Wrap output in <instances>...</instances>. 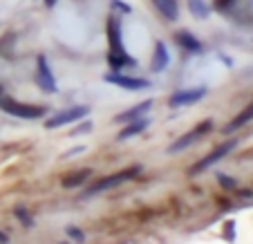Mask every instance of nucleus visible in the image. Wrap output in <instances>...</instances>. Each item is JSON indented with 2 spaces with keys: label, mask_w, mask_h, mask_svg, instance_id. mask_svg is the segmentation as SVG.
I'll return each instance as SVG.
<instances>
[{
  "label": "nucleus",
  "mask_w": 253,
  "mask_h": 244,
  "mask_svg": "<svg viewBox=\"0 0 253 244\" xmlns=\"http://www.w3.org/2000/svg\"><path fill=\"white\" fill-rule=\"evenodd\" d=\"M251 119H253V103H251V106H247V108H244V110L240 112V115L235 117V119L231 121L229 125H226V128H224V132L229 134V132H233V130H240V128H242V125H247Z\"/></svg>",
  "instance_id": "obj_15"
},
{
  "label": "nucleus",
  "mask_w": 253,
  "mask_h": 244,
  "mask_svg": "<svg viewBox=\"0 0 253 244\" xmlns=\"http://www.w3.org/2000/svg\"><path fill=\"white\" fill-rule=\"evenodd\" d=\"M105 81L112 83V85H117V87H124V90H132V92L150 87V81H146V79L126 77V74H119V72H108L105 74Z\"/></svg>",
  "instance_id": "obj_9"
},
{
  "label": "nucleus",
  "mask_w": 253,
  "mask_h": 244,
  "mask_svg": "<svg viewBox=\"0 0 253 244\" xmlns=\"http://www.w3.org/2000/svg\"><path fill=\"white\" fill-rule=\"evenodd\" d=\"M87 112H90V108L87 106L67 108V110H61V112H56L54 117H49V119L45 121V128L54 130V128H61V125H67V123H77V121L85 119Z\"/></svg>",
  "instance_id": "obj_5"
},
{
  "label": "nucleus",
  "mask_w": 253,
  "mask_h": 244,
  "mask_svg": "<svg viewBox=\"0 0 253 244\" xmlns=\"http://www.w3.org/2000/svg\"><path fill=\"white\" fill-rule=\"evenodd\" d=\"M115 5L119 7L121 11H126V14H130V7H128V5H124V2H119V0H115Z\"/></svg>",
  "instance_id": "obj_23"
},
{
  "label": "nucleus",
  "mask_w": 253,
  "mask_h": 244,
  "mask_svg": "<svg viewBox=\"0 0 253 244\" xmlns=\"http://www.w3.org/2000/svg\"><path fill=\"white\" fill-rule=\"evenodd\" d=\"M153 5L157 7V11L166 20H172V23H175V20L179 18V7H177V0H153Z\"/></svg>",
  "instance_id": "obj_13"
},
{
  "label": "nucleus",
  "mask_w": 253,
  "mask_h": 244,
  "mask_svg": "<svg viewBox=\"0 0 253 244\" xmlns=\"http://www.w3.org/2000/svg\"><path fill=\"white\" fill-rule=\"evenodd\" d=\"M211 128H213V121H211V119H206V121H202V123H197L195 128H191L188 132H184L182 137L177 139V141H172V144L168 146V153L175 155V153H182V150L191 148L193 144H197L202 137H206V134L211 132Z\"/></svg>",
  "instance_id": "obj_4"
},
{
  "label": "nucleus",
  "mask_w": 253,
  "mask_h": 244,
  "mask_svg": "<svg viewBox=\"0 0 253 244\" xmlns=\"http://www.w3.org/2000/svg\"><path fill=\"white\" fill-rule=\"evenodd\" d=\"M14 215L18 217V220L23 222L25 226H34V217L27 213V208H25V206H18V208H14Z\"/></svg>",
  "instance_id": "obj_18"
},
{
  "label": "nucleus",
  "mask_w": 253,
  "mask_h": 244,
  "mask_svg": "<svg viewBox=\"0 0 253 244\" xmlns=\"http://www.w3.org/2000/svg\"><path fill=\"white\" fill-rule=\"evenodd\" d=\"M206 94V87H188V90H177L170 94L168 99V106L170 108H186L193 106L197 101H202Z\"/></svg>",
  "instance_id": "obj_7"
},
{
  "label": "nucleus",
  "mask_w": 253,
  "mask_h": 244,
  "mask_svg": "<svg viewBox=\"0 0 253 244\" xmlns=\"http://www.w3.org/2000/svg\"><path fill=\"white\" fill-rule=\"evenodd\" d=\"M139 172H141V166H130V168H126V170L115 172V175H108V177L99 179L96 184H92L90 188H85V195L90 197V195H99V193H103V191H110V188L119 186V184L130 182L132 177H137Z\"/></svg>",
  "instance_id": "obj_3"
},
{
  "label": "nucleus",
  "mask_w": 253,
  "mask_h": 244,
  "mask_svg": "<svg viewBox=\"0 0 253 244\" xmlns=\"http://www.w3.org/2000/svg\"><path fill=\"white\" fill-rule=\"evenodd\" d=\"M108 45H110V49H108V63L115 70L126 67V65H137V61L130 54H126L124 43H121V23L115 16L108 18Z\"/></svg>",
  "instance_id": "obj_1"
},
{
  "label": "nucleus",
  "mask_w": 253,
  "mask_h": 244,
  "mask_svg": "<svg viewBox=\"0 0 253 244\" xmlns=\"http://www.w3.org/2000/svg\"><path fill=\"white\" fill-rule=\"evenodd\" d=\"M168 63H170V54H168V47L162 43V41H157L155 43V54H153V63H150V70L153 72H164L168 67Z\"/></svg>",
  "instance_id": "obj_11"
},
{
  "label": "nucleus",
  "mask_w": 253,
  "mask_h": 244,
  "mask_svg": "<svg viewBox=\"0 0 253 244\" xmlns=\"http://www.w3.org/2000/svg\"><path fill=\"white\" fill-rule=\"evenodd\" d=\"M153 108V99H146L141 101V103H137V106H132L130 110L121 112V115L115 117L117 123H128V121H134V119H141L143 115H148V110Z\"/></svg>",
  "instance_id": "obj_10"
},
{
  "label": "nucleus",
  "mask_w": 253,
  "mask_h": 244,
  "mask_svg": "<svg viewBox=\"0 0 253 244\" xmlns=\"http://www.w3.org/2000/svg\"><path fill=\"white\" fill-rule=\"evenodd\" d=\"M177 43L188 52H202V43L193 36L191 32H177Z\"/></svg>",
  "instance_id": "obj_16"
},
{
  "label": "nucleus",
  "mask_w": 253,
  "mask_h": 244,
  "mask_svg": "<svg viewBox=\"0 0 253 244\" xmlns=\"http://www.w3.org/2000/svg\"><path fill=\"white\" fill-rule=\"evenodd\" d=\"M220 182H222V184H226V188H233V186H235V182H233V179H229V177H222V175H220Z\"/></svg>",
  "instance_id": "obj_22"
},
{
  "label": "nucleus",
  "mask_w": 253,
  "mask_h": 244,
  "mask_svg": "<svg viewBox=\"0 0 253 244\" xmlns=\"http://www.w3.org/2000/svg\"><path fill=\"white\" fill-rule=\"evenodd\" d=\"M36 83H39V87L43 92H47V94L56 92V79H54L52 70H49V63L43 54H41L39 61H36Z\"/></svg>",
  "instance_id": "obj_8"
},
{
  "label": "nucleus",
  "mask_w": 253,
  "mask_h": 244,
  "mask_svg": "<svg viewBox=\"0 0 253 244\" xmlns=\"http://www.w3.org/2000/svg\"><path fill=\"white\" fill-rule=\"evenodd\" d=\"M0 110L11 117H18V119H41L47 112V108L32 106V103H20V101L11 99V96H0Z\"/></svg>",
  "instance_id": "obj_2"
},
{
  "label": "nucleus",
  "mask_w": 253,
  "mask_h": 244,
  "mask_svg": "<svg viewBox=\"0 0 253 244\" xmlns=\"http://www.w3.org/2000/svg\"><path fill=\"white\" fill-rule=\"evenodd\" d=\"M65 233H67V238L74 240V242H85V233H83L81 229H77V226H67Z\"/></svg>",
  "instance_id": "obj_19"
},
{
  "label": "nucleus",
  "mask_w": 253,
  "mask_h": 244,
  "mask_svg": "<svg viewBox=\"0 0 253 244\" xmlns=\"http://www.w3.org/2000/svg\"><path fill=\"white\" fill-rule=\"evenodd\" d=\"M231 2H233V0H217V2H215V7H217V9H226Z\"/></svg>",
  "instance_id": "obj_21"
},
{
  "label": "nucleus",
  "mask_w": 253,
  "mask_h": 244,
  "mask_svg": "<svg viewBox=\"0 0 253 244\" xmlns=\"http://www.w3.org/2000/svg\"><path fill=\"white\" fill-rule=\"evenodd\" d=\"M92 128H94V125H92V121H83L81 125H77V128L72 130V134H85V132H90Z\"/></svg>",
  "instance_id": "obj_20"
},
{
  "label": "nucleus",
  "mask_w": 253,
  "mask_h": 244,
  "mask_svg": "<svg viewBox=\"0 0 253 244\" xmlns=\"http://www.w3.org/2000/svg\"><path fill=\"white\" fill-rule=\"evenodd\" d=\"M235 148V141H226V144H222V146H217V148L213 150V153H209L204 159H200L197 163H193L191 166V170H188V175L191 177H195V175H200V172H204L206 168H211L213 163H217L222 157H226V155L231 153V150Z\"/></svg>",
  "instance_id": "obj_6"
},
{
  "label": "nucleus",
  "mask_w": 253,
  "mask_h": 244,
  "mask_svg": "<svg viewBox=\"0 0 253 244\" xmlns=\"http://www.w3.org/2000/svg\"><path fill=\"white\" fill-rule=\"evenodd\" d=\"M7 242H9V235L0 231V244H7Z\"/></svg>",
  "instance_id": "obj_24"
},
{
  "label": "nucleus",
  "mask_w": 253,
  "mask_h": 244,
  "mask_svg": "<svg viewBox=\"0 0 253 244\" xmlns=\"http://www.w3.org/2000/svg\"><path fill=\"white\" fill-rule=\"evenodd\" d=\"M188 9H191V14L195 16V18H209V14H211V9L206 7V2L204 0H188Z\"/></svg>",
  "instance_id": "obj_17"
},
{
  "label": "nucleus",
  "mask_w": 253,
  "mask_h": 244,
  "mask_svg": "<svg viewBox=\"0 0 253 244\" xmlns=\"http://www.w3.org/2000/svg\"><path fill=\"white\" fill-rule=\"evenodd\" d=\"M43 2H45V7H49V9H52V7H56L58 0H43Z\"/></svg>",
  "instance_id": "obj_25"
},
{
  "label": "nucleus",
  "mask_w": 253,
  "mask_h": 244,
  "mask_svg": "<svg viewBox=\"0 0 253 244\" xmlns=\"http://www.w3.org/2000/svg\"><path fill=\"white\" fill-rule=\"evenodd\" d=\"M92 177V168H81V170H72L61 179L63 188H79Z\"/></svg>",
  "instance_id": "obj_12"
},
{
  "label": "nucleus",
  "mask_w": 253,
  "mask_h": 244,
  "mask_svg": "<svg viewBox=\"0 0 253 244\" xmlns=\"http://www.w3.org/2000/svg\"><path fill=\"white\" fill-rule=\"evenodd\" d=\"M148 128V119H134V121H128V125H126L124 130H121L119 132V141H124V139H130V137H134V134H139L141 132V130H146Z\"/></svg>",
  "instance_id": "obj_14"
}]
</instances>
